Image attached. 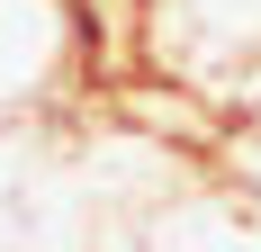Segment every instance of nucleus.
Listing matches in <instances>:
<instances>
[{
    "label": "nucleus",
    "mask_w": 261,
    "mask_h": 252,
    "mask_svg": "<svg viewBox=\"0 0 261 252\" xmlns=\"http://www.w3.org/2000/svg\"><path fill=\"white\" fill-rule=\"evenodd\" d=\"M144 54L162 81L234 108L261 81V0H144Z\"/></svg>",
    "instance_id": "1"
},
{
    "label": "nucleus",
    "mask_w": 261,
    "mask_h": 252,
    "mask_svg": "<svg viewBox=\"0 0 261 252\" xmlns=\"http://www.w3.org/2000/svg\"><path fill=\"white\" fill-rule=\"evenodd\" d=\"M81 63V27L72 0H0V135L72 81Z\"/></svg>",
    "instance_id": "2"
},
{
    "label": "nucleus",
    "mask_w": 261,
    "mask_h": 252,
    "mask_svg": "<svg viewBox=\"0 0 261 252\" xmlns=\"http://www.w3.org/2000/svg\"><path fill=\"white\" fill-rule=\"evenodd\" d=\"M225 171L243 180V207H261V126H234V144H225Z\"/></svg>",
    "instance_id": "3"
},
{
    "label": "nucleus",
    "mask_w": 261,
    "mask_h": 252,
    "mask_svg": "<svg viewBox=\"0 0 261 252\" xmlns=\"http://www.w3.org/2000/svg\"><path fill=\"white\" fill-rule=\"evenodd\" d=\"M234 108H243V126H261V81H252V90H243Z\"/></svg>",
    "instance_id": "4"
}]
</instances>
